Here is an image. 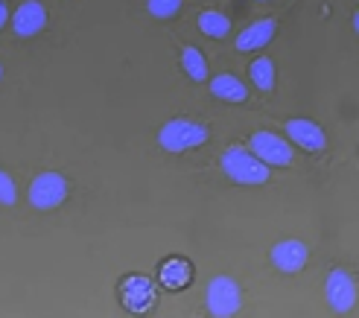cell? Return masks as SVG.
I'll use <instances>...</instances> for the list:
<instances>
[{
    "instance_id": "cell-1",
    "label": "cell",
    "mask_w": 359,
    "mask_h": 318,
    "mask_svg": "<svg viewBox=\"0 0 359 318\" xmlns=\"http://www.w3.org/2000/svg\"><path fill=\"white\" fill-rule=\"evenodd\" d=\"M222 170L231 181L237 184H245V187H257V184H266L269 181V167L260 161V158L251 152V149H243V146H231L225 149L222 155Z\"/></svg>"
},
{
    "instance_id": "cell-2",
    "label": "cell",
    "mask_w": 359,
    "mask_h": 318,
    "mask_svg": "<svg viewBox=\"0 0 359 318\" xmlns=\"http://www.w3.org/2000/svg\"><path fill=\"white\" fill-rule=\"evenodd\" d=\"M208 137H210V134H208V129L202 126V123L175 117V120L164 123V129L158 132V144H161V149L178 155V152H190V149L205 146Z\"/></svg>"
},
{
    "instance_id": "cell-3",
    "label": "cell",
    "mask_w": 359,
    "mask_h": 318,
    "mask_svg": "<svg viewBox=\"0 0 359 318\" xmlns=\"http://www.w3.org/2000/svg\"><path fill=\"white\" fill-rule=\"evenodd\" d=\"M240 307H243V292L237 286V280L225 275L213 277L208 286V312L213 318H231L240 312Z\"/></svg>"
},
{
    "instance_id": "cell-4",
    "label": "cell",
    "mask_w": 359,
    "mask_h": 318,
    "mask_svg": "<svg viewBox=\"0 0 359 318\" xmlns=\"http://www.w3.org/2000/svg\"><path fill=\"white\" fill-rule=\"evenodd\" d=\"M67 199V181L62 172H41L29 184V205L39 210H53Z\"/></svg>"
},
{
    "instance_id": "cell-5",
    "label": "cell",
    "mask_w": 359,
    "mask_h": 318,
    "mask_svg": "<svg viewBox=\"0 0 359 318\" xmlns=\"http://www.w3.org/2000/svg\"><path fill=\"white\" fill-rule=\"evenodd\" d=\"M251 152H255L266 167H286L292 164V146L280 134L272 132H255L251 134Z\"/></svg>"
},
{
    "instance_id": "cell-6",
    "label": "cell",
    "mask_w": 359,
    "mask_h": 318,
    "mask_svg": "<svg viewBox=\"0 0 359 318\" xmlns=\"http://www.w3.org/2000/svg\"><path fill=\"white\" fill-rule=\"evenodd\" d=\"M120 298H123V307L129 312H149L155 307V284L143 275H132V277L123 280Z\"/></svg>"
},
{
    "instance_id": "cell-7",
    "label": "cell",
    "mask_w": 359,
    "mask_h": 318,
    "mask_svg": "<svg viewBox=\"0 0 359 318\" xmlns=\"http://www.w3.org/2000/svg\"><path fill=\"white\" fill-rule=\"evenodd\" d=\"M286 134H290L295 140V146H301L304 152H325L327 149V134L313 120L292 117L290 123H286Z\"/></svg>"
},
{
    "instance_id": "cell-8",
    "label": "cell",
    "mask_w": 359,
    "mask_h": 318,
    "mask_svg": "<svg viewBox=\"0 0 359 318\" xmlns=\"http://www.w3.org/2000/svg\"><path fill=\"white\" fill-rule=\"evenodd\" d=\"M327 304L333 312H351L356 304V284L345 269H333L327 277Z\"/></svg>"
},
{
    "instance_id": "cell-9",
    "label": "cell",
    "mask_w": 359,
    "mask_h": 318,
    "mask_svg": "<svg viewBox=\"0 0 359 318\" xmlns=\"http://www.w3.org/2000/svg\"><path fill=\"white\" fill-rule=\"evenodd\" d=\"M272 263H275V269L286 275H298L307 266V245L301 240H280L272 249Z\"/></svg>"
},
{
    "instance_id": "cell-10",
    "label": "cell",
    "mask_w": 359,
    "mask_h": 318,
    "mask_svg": "<svg viewBox=\"0 0 359 318\" xmlns=\"http://www.w3.org/2000/svg\"><path fill=\"white\" fill-rule=\"evenodd\" d=\"M47 27V9L39 0H27V4L18 6L15 18H12V29L21 35V39H29V35H39Z\"/></svg>"
},
{
    "instance_id": "cell-11",
    "label": "cell",
    "mask_w": 359,
    "mask_h": 318,
    "mask_svg": "<svg viewBox=\"0 0 359 318\" xmlns=\"http://www.w3.org/2000/svg\"><path fill=\"white\" fill-rule=\"evenodd\" d=\"M275 32H278V21H272V18H263V21H255V24L245 27V29L237 35V50H240V53L263 50L269 41L275 39Z\"/></svg>"
},
{
    "instance_id": "cell-12",
    "label": "cell",
    "mask_w": 359,
    "mask_h": 318,
    "mask_svg": "<svg viewBox=\"0 0 359 318\" xmlns=\"http://www.w3.org/2000/svg\"><path fill=\"white\" fill-rule=\"evenodd\" d=\"M210 94L222 99V102H245L248 99V91H245V85L237 79V76H231V74H222L210 82Z\"/></svg>"
},
{
    "instance_id": "cell-13",
    "label": "cell",
    "mask_w": 359,
    "mask_h": 318,
    "mask_svg": "<svg viewBox=\"0 0 359 318\" xmlns=\"http://www.w3.org/2000/svg\"><path fill=\"white\" fill-rule=\"evenodd\" d=\"M190 280H193V266L187 260H170L161 269V284L170 289H184L190 286Z\"/></svg>"
},
{
    "instance_id": "cell-14",
    "label": "cell",
    "mask_w": 359,
    "mask_h": 318,
    "mask_svg": "<svg viewBox=\"0 0 359 318\" xmlns=\"http://www.w3.org/2000/svg\"><path fill=\"white\" fill-rule=\"evenodd\" d=\"M182 67L193 82H205L208 79V62L202 56V50H196L193 44L182 47Z\"/></svg>"
},
{
    "instance_id": "cell-15",
    "label": "cell",
    "mask_w": 359,
    "mask_h": 318,
    "mask_svg": "<svg viewBox=\"0 0 359 318\" xmlns=\"http://www.w3.org/2000/svg\"><path fill=\"white\" fill-rule=\"evenodd\" d=\"M199 29L208 35V39H225L231 32V21L222 12H202L199 15Z\"/></svg>"
},
{
    "instance_id": "cell-16",
    "label": "cell",
    "mask_w": 359,
    "mask_h": 318,
    "mask_svg": "<svg viewBox=\"0 0 359 318\" xmlns=\"http://www.w3.org/2000/svg\"><path fill=\"white\" fill-rule=\"evenodd\" d=\"M248 76H251V82L260 88V91H272V88H275V64H272V59L251 62Z\"/></svg>"
},
{
    "instance_id": "cell-17",
    "label": "cell",
    "mask_w": 359,
    "mask_h": 318,
    "mask_svg": "<svg viewBox=\"0 0 359 318\" xmlns=\"http://www.w3.org/2000/svg\"><path fill=\"white\" fill-rule=\"evenodd\" d=\"M182 4L184 0H147V9L155 18H172V15L182 12Z\"/></svg>"
},
{
    "instance_id": "cell-18",
    "label": "cell",
    "mask_w": 359,
    "mask_h": 318,
    "mask_svg": "<svg viewBox=\"0 0 359 318\" xmlns=\"http://www.w3.org/2000/svg\"><path fill=\"white\" fill-rule=\"evenodd\" d=\"M15 202H18L15 181L6 175V170H0V205H15Z\"/></svg>"
},
{
    "instance_id": "cell-19",
    "label": "cell",
    "mask_w": 359,
    "mask_h": 318,
    "mask_svg": "<svg viewBox=\"0 0 359 318\" xmlns=\"http://www.w3.org/2000/svg\"><path fill=\"white\" fill-rule=\"evenodd\" d=\"M9 21V12H6V4L0 0V29H4V24Z\"/></svg>"
},
{
    "instance_id": "cell-20",
    "label": "cell",
    "mask_w": 359,
    "mask_h": 318,
    "mask_svg": "<svg viewBox=\"0 0 359 318\" xmlns=\"http://www.w3.org/2000/svg\"><path fill=\"white\" fill-rule=\"evenodd\" d=\"M0 79H4V67H0Z\"/></svg>"
}]
</instances>
